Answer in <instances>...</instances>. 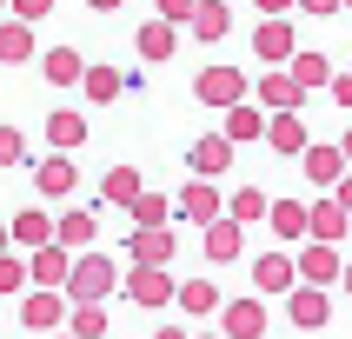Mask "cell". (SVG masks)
<instances>
[{"instance_id": "484cf974", "label": "cell", "mask_w": 352, "mask_h": 339, "mask_svg": "<svg viewBox=\"0 0 352 339\" xmlns=\"http://www.w3.org/2000/svg\"><path fill=\"white\" fill-rule=\"evenodd\" d=\"M27 160V140H20V127H0V166H20Z\"/></svg>"}, {"instance_id": "f1b7e54d", "label": "cell", "mask_w": 352, "mask_h": 339, "mask_svg": "<svg viewBox=\"0 0 352 339\" xmlns=\"http://www.w3.org/2000/svg\"><path fill=\"white\" fill-rule=\"evenodd\" d=\"M133 213H140V226H160V219H166V199L140 193V199H133Z\"/></svg>"}, {"instance_id": "277c9868", "label": "cell", "mask_w": 352, "mask_h": 339, "mask_svg": "<svg viewBox=\"0 0 352 339\" xmlns=\"http://www.w3.org/2000/svg\"><path fill=\"white\" fill-rule=\"evenodd\" d=\"M133 259H140V266H166V259H173V233L140 226V233H133Z\"/></svg>"}, {"instance_id": "2e32d148", "label": "cell", "mask_w": 352, "mask_h": 339, "mask_svg": "<svg viewBox=\"0 0 352 339\" xmlns=\"http://www.w3.org/2000/svg\"><path fill=\"white\" fill-rule=\"evenodd\" d=\"M107 199H113V206H133L140 199V173L133 166H113V173H107Z\"/></svg>"}, {"instance_id": "ab89813d", "label": "cell", "mask_w": 352, "mask_h": 339, "mask_svg": "<svg viewBox=\"0 0 352 339\" xmlns=\"http://www.w3.org/2000/svg\"><path fill=\"white\" fill-rule=\"evenodd\" d=\"M94 7H113V0H94Z\"/></svg>"}, {"instance_id": "7402d4cb", "label": "cell", "mask_w": 352, "mask_h": 339, "mask_svg": "<svg viewBox=\"0 0 352 339\" xmlns=\"http://www.w3.org/2000/svg\"><path fill=\"white\" fill-rule=\"evenodd\" d=\"M299 266H306V279H333V273H339V259H333V246H313V253L299 259Z\"/></svg>"}, {"instance_id": "1f68e13d", "label": "cell", "mask_w": 352, "mask_h": 339, "mask_svg": "<svg viewBox=\"0 0 352 339\" xmlns=\"http://www.w3.org/2000/svg\"><path fill=\"white\" fill-rule=\"evenodd\" d=\"M273 226H279V233H306V213H299V206H279Z\"/></svg>"}, {"instance_id": "4dcf8cb0", "label": "cell", "mask_w": 352, "mask_h": 339, "mask_svg": "<svg viewBox=\"0 0 352 339\" xmlns=\"http://www.w3.org/2000/svg\"><path fill=\"white\" fill-rule=\"evenodd\" d=\"M299 140H306V133H299V120H279V127H273V146H279V153H299Z\"/></svg>"}, {"instance_id": "44dd1931", "label": "cell", "mask_w": 352, "mask_h": 339, "mask_svg": "<svg viewBox=\"0 0 352 339\" xmlns=\"http://www.w3.org/2000/svg\"><path fill=\"white\" fill-rule=\"evenodd\" d=\"M193 166H199V173H219V166H226V140H199V146H193Z\"/></svg>"}, {"instance_id": "d6a6232c", "label": "cell", "mask_w": 352, "mask_h": 339, "mask_svg": "<svg viewBox=\"0 0 352 339\" xmlns=\"http://www.w3.org/2000/svg\"><path fill=\"white\" fill-rule=\"evenodd\" d=\"M233 213H239V219H259V213H266V199H259V193H239Z\"/></svg>"}, {"instance_id": "74e56055", "label": "cell", "mask_w": 352, "mask_h": 339, "mask_svg": "<svg viewBox=\"0 0 352 339\" xmlns=\"http://www.w3.org/2000/svg\"><path fill=\"white\" fill-rule=\"evenodd\" d=\"M346 293H352V266H346Z\"/></svg>"}, {"instance_id": "7c38bea8", "label": "cell", "mask_w": 352, "mask_h": 339, "mask_svg": "<svg viewBox=\"0 0 352 339\" xmlns=\"http://www.w3.org/2000/svg\"><path fill=\"white\" fill-rule=\"evenodd\" d=\"M233 94H239V74H226V67H213V74H199V100H213V107H226Z\"/></svg>"}, {"instance_id": "d6986e66", "label": "cell", "mask_w": 352, "mask_h": 339, "mask_svg": "<svg viewBox=\"0 0 352 339\" xmlns=\"http://www.w3.org/2000/svg\"><path fill=\"white\" fill-rule=\"evenodd\" d=\"M120 87H126V80H120L113 67H87V94H94V100H113Z\"/></svg>"}, {"instance_id": "8d00e7d4", "label": "cell", "mask_w": 352, "mask_h": 339, "mask_svg": "<svg viewBox=\"0 0 352 339\" xmlns=\"http://www.w3.org/2000/svg\"><path fill=\"white\" fill-rule=\"evenodd\" d=\"M153 339H186V333H153Z\"/></svg>"}, {"instance_id": "60d3db41", "label": "cell", "mask_w": 352, "mask_h": 339, "mask_svg": "<svg viewBox=\"0 0 352 339\" xmlns=\"http://www.w3.org/2000/svg\"><path fill=\"white\" fill-rule=\"evenodd\" d=\"M54 339H74V333H54Z\"/></svg>"}, {"instance_id": "9c48e42d", "label": "cell", "mask_w": 352, "mask_h": 339, "mask_svg": "<svg viewBox=\"0 0 352 339\" xmlns=\"http://www.w3.org/2000/svg\"><path fill=\"white\" fill-rule=\"evenodd\" d=\"M0 60H34V34H27V20H0Z\"/></svg>"}, {"instance_id": "3957f363", "label": "cell", "mask_w": 352, "mask_h": 339, "mask_svg": "<svg viewBox=\"0 0 352 339\" xmlns=\"http://www.w3.org/2000/svg\"><path fill=\"white\" fill-rule=\"evenodd\" d=\"M67 273H74V266H67V253H60V246H40L34 266H27V279H34L40 293H60V286H67Z\"/></svg>"}, {"instance_id": "f546056e", "label": "cell", "mask_w": 352, "mask_h": 339, "mask_svg": "<svg viewBox=\"0 0 352 339\" xmlns=\"http://www.w3.org/2000/svg\"><path fill=\"white\" fill-rule=\"evenodd\" d=\"M193 27H199V40H219V34H226V14H219V7H199Z\"/></svg>"}, {"instance_id": "8992f818", "label": "cell", "mask_w": 352, "mask_h": 339, "mask_svg": "<svg viewBox=\"0 0 352 339\" xmlns=\"http://www.w3.org/2000/svg\"><path fill=\"white\" fill-rule=\"evenodd\" d=\"M133 299L140 306H166V299H173V279L160 273V266H140L133 273Z\"/></svg>"}, {"instance_id": "836d02e7", "label": "cell", "mask_w": 352, "mask_h": 339, "mask_svg": "<svg viewBox=\"0 0 352 339\" xmlns=\"http://www.w3.org/2000/svg\"><path fill=\"white\" fill-rule=\"evenodd\" d=\"M14 7H20L27 20H34V14H47V0H14Z\"/></svg>"}, {"instance_id": "cb8c5ba5", "label": "cell", "mask_w": 352, "mask_h": 339, "mask_svg": "<svg viewBox=\"0 0 352 339\" xmlns=\"http://www.w3.org/2000/svg\"><path fill=\"white\" fill-rule=\"evenodd\" d=\"M20 286H27V266H20L14 253H0V299H7V293H20Z\"/></svg>"}, {"instance_id": "d4e9b609", "label": "cell", "mask_w": 352, "mask_h": 339, "mask_svg": "<svg viewBox=\"0 0 352 339\" xmlns=\"http://www.w3.org/2000/svg\"><path fill=\"white\" fill-rule=\"evenodd\" d=\"M140 54H146V60H166V54H173V34H166V27H146V34H140Z\"/></svg>"}, {"instance_id": "83f0119b", "label": "cell", "mask_w": 352, "mask_h": 339, "mask_svg": "<svg viewBox=\"0 0 352 339\" xmlns=\"http://www.w3.org/2000/svg\"><path fill=\"white\" fill-rule=\"evenodd\" d=\"M306 173H313V179H339V153H333V146L306 153Z\"/></svg>"}, {"instance_id": "ffe728a7", "label": "cell", "mask_w": 352, "mask_h": 339, "mask_svg": "<svg viewBox=\"0 0 352 339\" xmlns=\"http://www.w3.org/2000/svg\"><path fill=\"white\" fill-rule=\"evenodd\" d=\"M47 80H54V87H67V80H87V67H80L74 54H47Z\"/></svg>"}, {"instance_id": "7a4b0ae2", "label": "cell", "mask_w": 352, "mask_h": 339, "mask_svg": "<svg viewBox=\"0 0 352 339\" xmlns=\"http://www.w3.org/2000/svg\"><path fill=\"white\" fill-rule=\"evenodd\" d=\"M20 319H27L34 333H54L60 319H67V293H40V286H34V293L20 299Z\"/></svg>"}, {"instance_id": "603a6c76", "label": "cell", "mask_w": 352, "mask_h": 339, "mask_svg": "<svg viewBox=\"0 0 352 339\" xmlns=\"http://www.w3.org/2000/svg\"><path fill=\"white\" fill-rule=\"evenodd\" d=\"M107 333V313H100V306H80L74 313V339H100Z\"/></svg>"}, {"instance_id": "ac0fdd59", "label": "cell", "mask_w": 352, "mask_h": 339, "mask_svg": "<svg viewBox=\"0 0 352 339\" xmlns=\"http://www.w3.org/2000/svg\"><path fill=\"white\" fill-rule=\"evenodd\" d=\"M54 239H60V246H87V239H94V213H67L54 226Z\"/></svg>"}, {"instance_id": "9a60e30c", "label": "cell", "mask_w": 352, "mask_h": 339, "mask_svg": "<svg viewBox=\"0 0 352 339\" xmlns=\"http://www.w3.org/2000/svg\"><path fill=\"white\" fill-rule=\"evenodd\" d=\"M47 140H54L60 153H67V146H80V140H87V127H80V113H54V120H47Z\"/></svg>"}, {"instance_id": "4316f807", "label": "cell", "mask_w": 352, "mask_h": 339, "mask_svg": "<svg viewBox=\"0 0 352 339\" xmlns=\"http://www.w3.org/2000/svg\"><path fill=\"white\" fill-rule=\"evenodd\" d=\"M313 233L319 239H339V233H346V213H339V206H319V213H313Z\"/></svg>"}, {"instance_id": "30bf717a", "label": "cell", "mask_w": 352, "mask_h": 339, "mask_svg": "<svg viewBox=\"0 0 352 339\" xmlns=\"http://www.w3.org/2000/svg\"><path fill=\"white\" fill-rule=\"evenodd\" d=\"M326 313H333V306H326L319 286H299V293H293V319H299V326H326Z\"/></svg>"}, {"instance_id": "8fae6325", "label": "cell", "mask_w": 352, "mask_h": 339, "mask_svg": "<svg viewBox=\"0 0 352 339\" xmlns=\"http://www.w3.org/2000/svg\"><path fill=\"white\" fill-rule=\"evenodd\" d=\"M179 206H186V219H206V226H213V213H219V193H213V186H206V179H193Z\"/></svg>"}, {"instance_id": "5bb4252c", "label": "cell", "mask_w": 352, "mask_h": 339, "mask_svg": "<svg viewBox=\"0 0 352 339\" xmlns=\"http://www.w3.org/2000/svg\"><path fill=\"white\" fill-rule=\"evenodd\" d=\"M233 253H239V226L213 219V226H206V259H233Z\"/></svg>"}, {"instance_id": "f35d334b", "label": "cell", "mask_w": 352, "mask_h": 339, "mask_svg": "<svg viewBox=\"0 0 352 339\" xmlns=\"http://www.w3.org/2000/svg\"><path fill=\"white\" fill-rule=\"evenodd\" d=\"M346 160H352V133H346Z\"/></svg>"}, {"instance_id": "d590c367", "label": "cell", "mask_w": 352, "mask_h": 339, "mask_svg": "<svg viewBox=\"0 0 352 339\" xmlns=\"http://www.w3.org/2000/svg\"><path fill=\"white\" fill-rule=\"evenodd\" d=\"M7 239H14V233H7V219H0V253H7Z\"/></svg>"}, {"instance_id": "4fadbf2b", "label": "cell", "mask_w": 352, "mask_h": 339, "mask_svg": "<svg viewBox=\"0 0 352 339\" xmlns=\"http://www.w3.org/2000/svg\"><path fill=\"white\" fill-rule=\"evenodd\" d=\"M179 306H186V313H213L219 286H213V279H186V286H179Z\"/></svg>"}, {"instance_id": "ba28073f", "label": "cell", "mask_w": 352, "mask_h": 339, "mask_svg": "<svg viewBox=\"0 0 352 339\" xmlns=\"http://www.w3.org/2000/svg\"><path fill=\"white\" fill-rule=\"evenodd\" d=\"M34 179H40V193H74V160H67V153H60V160H40Z\"/></svg>"}, {"instance_id": "6da1fadb", "label": "cell", "mask_w": 352, "mask_h": 339, "mask_svg": "<svg viewBox=\"0 0 352 339\" xmlns=\"http://www.w3.org/2000/svg\"><path fill=\"white\" fill-rule=\"evenodd\" d=\"M107 286H113V259H100V253L74 259V273H67V299H74V306H94V299H107Z\"/></svg>"}, {"instance_id": "52a82bcc", "label": "cell", "mask_w": 352, "mask_h": 339, "mask_svg": "<svg viewBox=\"0 0 352 339\" xmlns=\"http://www.w3.org/2000/svg\"><path fill=\"white\" fill-rule=\"evenodd\" d=\"M259 333H266V313H259L253 299L226 306V339H259Z\"/></svg>"}, {"instance_id": "5b68a950", "label": "cell", "mask_w": 352, "mask_h": 339, "mask_svg": "<svg viewBox=\"0 0 352 339\" xmlns=\"http://www.w3.org/2000/svg\"><path fill=\"white\" fill-rule=\"evenodd\" d=\"M7 233H14L20 246H34V253H40V246L54 239V219H47V213H34V206H27V213H14V226H7Z\"/></svg>"}, {"instance_id": "e0dca14e", "label": "cell", "mask_w": 352, "mask_h": 339, "mask_svg": "<svg viewBox=\"0 0 352 339\" xmlns=\"http://www.w3.org/2000/svg\"><path fill=\"white\" fill-rule=\"evenodd\" d=\"M253 279H259V293H279V286H293V266H286V259H259V266H253Z\"/></svg>"}, {"instance_id": "e575fe53", "label": "cell", "mask_w": 352, "mask_h": 339, "mask_svg": "<svg viewBox=\"0 0 352 339\" xmlns=\"http://www.w3.org/2000/svg\"><path fill=\"white\" fill-rule=\"evenodd\" d=\"M339 206H352V179H346V186H339Z\"/></svg>"}]
</instances>
